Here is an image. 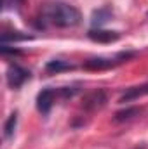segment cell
<instances>
[{
  "mask_svg": "<svg viewBox=\"0 0 148 149\" xmlns=\"http://www.w3.org/2000/svg\"><path fill=\"white\" fill-rule=\"evenodd\" d=\"M134 54L132 52H122V54H118V56H115V57H94V59H89V61H85V68L87 70H108V68H113V66H117V64H120L122 61H127L129 57H132Z\"/></svg>",
  "mask_w": 148,
  "mask_h": 149,
  "instance_id": "3957f363",
  "label": "cell"
},
{
  "mask_svg": "<svg viewBox=\"0 0 148 149\" xmlns=\"http://www.w3.org/2000/svg\"><path fill=\"white\" fill-rule=\"evenodd\" d=\"M28 78H30V71L25 70V68H21V66H18V64L11 66L9 71H7V83L12 88H19Z\"/></svg>",
  "mask_w": 148,
  "mask_h": 149,
  "instance_id": "5b68a950",
  "label": "cell"
},
{
  "mask_svg": "<svg viewBox=\"0 0 148 149\" xmlns=\"http://www.w3.org/2000/svg\"><path fill=\"white\" fill-rule=\"evenodd\" d=\"M89 38L94 40V42H99V43H110L118 40V33L117 31H106V30H91L89 31Z\"/></svg>",
  "mask_w": 148,
  "mask_h": 149,
  "instance_id": "ba28073f",
  "label": "cell"
},
{
  "mask_svg": "<svg viewBox=\"0 0 148 149\" xmlns=\"http://www.w3.org/2000/svg\"><path fill=\"white\" fill-rule=\"evenodd\" d=\"M16 123H18V113H12L9 116V120L5 121V127H4V135L9 139L12 134H14V128H16Z\"/></svg>",
  "mask_w": 148,
  "mask_h": 149,
  "instance_id": "30bf717a",
  "label": "cell"
},
{
  "mask_svg": "<svg viewBox=\"0 0 148 149\" xmlns=\"http://www.w3.org/2000/svg\"><path fill=\"white\" fill-rule=\"evenodd\" d=\"M75 66L68 61H63V59H54V61H49L47 66H45V71L49 74L54 73H61V71H66V70H73Z\"/></svg>",
  "mask_w": 148,
  "mask_h": 149,
  "instance_id": "9c48e42d",
  "label": "cell"
},
{
  "mask_svg": "<svg viewBox=\"0 0 148 149\" xmlns=\"http://www.w3.org/2000/svg\"><path fill=\"white\" fill-rule=\"evenodd\" d=\"M108 17H110V10L108 9H99L98 12H94V16H92V24H103L105 21H108Z\"/></svg>",
  "mask_w": 148,
  "mask_h": 149,
  "instance_id": "8fae6325",
  "label": "cell"
},
{
  "mask_svg": "<svg viewBox=\"0 0 148 149\" xmlns=\"http://www.w3.org/2000/svg\"><path fill=\"white\" fill-rule=\"evenodd\" d=\"M108 102V94L106 90L103 88H98V90H92L89 92L85 97H84V102H82V111L85 113H96L99 109L105 108V104Z\"/></svg>",
  "mask_w": 148,
  "mask_h": 149,
  "instance_id": "7a4b0ae2",
  "label": "cell"
},
{
  "mask_svg": "<svg viewBox=\"0 0 148 149\" xmlns=\"http://www.w3.org/2000/svg\"><path fill=\"white\" fill-rule=\"evenodd\" d=\"M12 2H14V3H23L25 0H12Z\"/></svg>",
  "mask_w": 148,
  "mask_h": 149,
  "instance_id": "7c38bea8",
  "label": "cell"
},
{
  "mask_svg": "<svg viewBox=\"0 0 148 149\" xmlns=\"http://www.w3.org/2000/svg\"><path fill=\"white\" fill-rule=\"evenodd\" d=\"M40 23L42 26H56V28H73L80 24L82 16L78 9L65 2H51L40 9Z\"/></svg>",
  "mask_w": 148,
  "mask_h": 149,
  "instance_id": "6da1fadb",
  "label": "cell"
},
{
  "mask_svg": "<svg viewBox=\"0 0 148 149\" xmlns=\"http://www.w3.org/2000/svg\"><path fill=\"white\" fill-rule=\"evenodd\" d=\"M141 113H143V108H140V106H131V108H125V109H122V111H117V113H115L113 121H115V123L131 121V120H134L136 116H140Z\"/></svg>",
  "mask_w": 148,
  "mask_h": 149,
  "instance_id": "52a82bcc",
  "label": "cell"
},
{
  "mask_svg": "<svg viewBox=\"0 0 148 149\" xmlns=\"http://www.w3.org/2000/svg\"><path fill=\"white\" fill-rule=\"evenodd\" d=\"M58 94H59V92L54 90V88H44V90L37 95V108L42 114H47V113L51 111V108H52L54 102H56Z\"/></svg>",
  "mask_w": 148,
  "mask_h": 149,
  "instance_id": "277c9868",
  "label": "cell"
},
{
  "mask_svg": "<svg viewBox=\"0 0 148 149\" xmlns=\"http://www.w3.org/2000/svg\"><path fill=\"white\" fill-rule=\"evenodd\" d=\"M138 149H140V148H138ZM141 149H143V148H141Z\"/></svg>",
  "mask_w": 148,
  "mask_h": 149,
  "instance_id": "4fadbf2b",
  "label": "cell"
},
{
  "mask_svg": "<svg viewBox=\"0 0 148 149\" xmlns=\"http://www.w3.org/2000/svg\"><path fill=\"white\" fill-rule=\"evenodd\" d=\"M148 95V83H143V85H136V87H129L125 88V92L120 95V102H131V101H136L140 97H145Z\"/></svg>",
  "mask_w": 148,
  "mask_h": 149,
  "instance_id": "8992f818",
  "label": "cell"
}]
</instances>
